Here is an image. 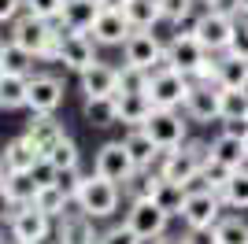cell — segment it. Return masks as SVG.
<instances>
[{
  "mask_svg": "<svg viewBox=\"0 0 248 244\" xmlns=\"http://www.w3.org/2000/svg\"><path fill=\"white\" fill-rule=\"evenodd\" d=\"M204 159H207V141H193V137H189L182 148H167V152H159L155 170L163 174L167 182L193 185L200 178V163H204Z\"/></svg>",
  "mask_w": 248,
  "mask_h": 244,
  "instance_id": "cell-1",
  "label": "cell"
},
{
  "mask_svg": "<svg viewBox=\"0 0 248 244\" xmlns=\"http://www.w3.org/2000/svg\"><path fill=\"white\" fill-rule=\"evenodd\" d=\"M74 203H78V211H85L89 218H111V214L119 211V203H123V185L108 182L100 174H85V182H82V189H78V196H74Z\"/></svg>",
  "mask_w": 248,
  "mask_h": 244,
  "instance_id": "cell-2",
  "label": "cell"
},
{
  "mask_svg": "<svg viewBox=\"0 0 248 244\" xmlns=\"http://www.w3.org/2000/svg\"><path fill=\"white\" fill-rule=\"evenodd\" d=\"M189 89H193V78L182 71H174V67H155L152 74H148V100L155 104V107H182L189 96Z\"/></svg>",
  "mask_w": 248,
  "mask_h": 244,
  "instance_id": "cell-3",
  "label": "cell"
},
{
  "mask_svg": "<svg viewBox=\"0 0 248 244\" xmlns=\"http://www.w3.org/2000/svg\"><path fill=\"white\" fill-rule=\"evenodd\" d=\"M222 211H226V200H222V193H215V189H207V185H197V189H189L186 203H182V222H186V229H197V226H215L218 218H222Z\"/></svg>",
  "mask_w": 248,
  "mask_h": 244,
  "instance_id": "cell-4",
  "label": "cell"
},
{
  "mask_svg": "<svg viewBox=\"0 0 248 244\" xmlns=\"http://www.w3.org/2000/svg\"><path fill=\"white\" fill-rule=\"evenodd\" d=\"M145 130L159 148H182L189 141V115L182 119L178 107H152V115L145 119Z\"/></svg>",
  "mask_w": 248,
  "mask_h": 244,
  "instance_id": "cell-5",
  "label": "cell"
},
{
  "mask_svg": "<svg viewBox=\"0 0 248 244\" xmlns=\"http://www.w3.org/2000/svg\"><path fill=\"white\" fill-rule=\"evenodd\" d=\"M126 226L134 229L141 241H155V237L167 233V226H170V214L152 200V196H137L130 200V211H126Z\"/></svg>",
  "mask_w": 248,
  "mask_h": 244,
  "instance_id": "cell-6",
  "label": "cell"
},
{
  "mask_svg": "<svg viewBox=\"0 0 248 244\" xmlns=\"http://www.w3.org/2000/svg\"><path fill=\"white\" fill-rule=\"evenodd\" d=\"M137 170H141V167L134 163V155H130V148H126L123 141H108V144L96 148L93 174H100V178H108V182H115V185H126Z\"/></svg>",
  "mask_w": 248,
  "mask_h": 244,
  "instance_id": "cell-7",
  "label": "cell"
},
{
  "mask_svg": "<svg viewBox=\"0 0 248 244\" xmlns=\"http://www.w3.org/2000/svg\"><path fill=\"white\" fill-rule=\"evenodd\" d=\"M182 111L189 115V122H200V126L222 122V85H215V81H193Z\"/></svg>",
  "mask_w": 248,
  "mask_h": 244,
  "instance_id": "cell-8",
  "label": "cell"
},
{
  "mask_svg": "<svg viewBox=\"0 0 248 244\" xmlns=\"http://www.w3.org/2000/svg\"><path fill=\"white\" fill-rule=\"evenodd\" d=\"M56 33H60L56 22L37 19V15H30V11H19V15L11 19V41L22 45L26 52H33V56H41V48L56 37Z\"/></svg>",
  "mask_w": 248,
  "mask_h": 244,
  "instance_id": "cell-9",
  "label": "cell"
},
{
  "mask_svg": "<svg viewBox=\"0 0 248 244\" xmlns=\"http://www.w3.org/2000/svg\"><path fill=\"white\" fill-rule=\"evenodd\" d=\"M163 41L155 37L152 30H134L126 37L123 45V60L126 67H141V71H155V67H163Z\"/></svg>",
  "mask_w": 248,
  "mask_h": 244,
  "instance_id": "cell-10",
  "label": "cell"
},
{
  "mask_svg": "<svg viewBox=\"0 0 248 244\" xmlns=\"http://www.w3.org/2000/svg\"><path fill=\"white\" fill-rule=\"evenodd\" d=\"M11 226V237L22 244H45L52 233V218L41 211V207H33V203H22V207H15L8 218Z\"/></svg>",
  "mask_w": 248,
  "mask_h": 244,
  "instance_id": "cell-11",
  "label": "cell"
},
{
  "mask_svg": "<svg viewBox=\"0 0 248 244\" xmlns=\"http://www.w3.org/2000/svg\"><path fill=\"white\" fill-rule=\"evenodd\" d=\"M56 26H60V22H56ZM60 63L74 74L89 71L96 63V41L89 37V33H71V30L60 26Z\"/></svg>",
  "mask_w": 248,
  "mask_h": 244,
  "instance_id": "cell-12",
  "label": "cell"
},
{
  "mask_svg": "<svg viewBox=\"0 0 248 244\" xmlns=\"http://www.w3.org/2000/svg\"><path fill=\"white\" fill-rule=\"evenodd\" d=\"M67 89L56 74H30V96H26V111L30 115H56L63 104Z\"/></svg>",
  "mask_w": 248,
  "mask_h": 244,
  "instance_id": "cell-13",
  "label": "cell"
},
{
  "mask_svg": "<svg viewBox=\"0 0 248 244\" xmlns=\"http://www.w3.org/2000/svg\"><path fill=\"white\" fill-rule=\"evenodd\" d=\"M233 15L226 11H200V22H197V41L204 45L207 52H226L230 37H233Z\"/></svg>",
  "mask_w": 248,
  "mask_h": 244,
  "instance_id": "cell-14",
  "label": "cell"
},
{
  "mask_svg": "<svg viewBox=\"0 0 248 244\" xmlns=\"http://www.w3.org/2000/svg\"><path fill=\"white\" fill-rule=\"evenodd\" d=\"M204 56H207V48L197 37H174L170 33V41H167V48H163V63L174 67V71H182V74H189V78L200 71Z\"/></svg>",
  "mask_w": 248,
  "mask_h": 244,
  "instance_id": "cell-15",
  "label": "cell"
},
{
  "mask_svg": "<svg viewBox=\"0 0 248 244\" xmlns=\"http://www.w3.org/2000/svg\"><path fill=\"white\" fill-rule=\"evenodd\" d=\"M130 33H134V26H130V19L123 15V8H104L100 15H96L89 37H93L96 45H104V48H115V45H126Z\"/></svg>",
  "mask_w": 248,
  "mask_h": 244,
  "instance_id": "cell-16",
  "label": "cell"
},
{
  "mask_svg": "<svg viewBox=\"0 0 248 244\" xmlns=\"http://www.w3.org/2000/svg\"><path fill=\"white\" fill-rule=\"evenodd\" d=\"M26 137L33 141V148H37V155H41V163H45V155L67 137V130H63V122L56 119V115H30V122H26Z\"/></svg>",
  "mask_w": 248,
  "mask_h": 244,
  "instance_id": "cell-17",
  "label": "cell"
},
{
  "mask_svg": "<svg viewBox=\"0 0 248 244\" xmlns=\"http://www.w3.org/2000/svg\"><path fill=\"white\" fill-rule=\"evenodd\" d=\"M82 78V92L85 100H100V96H119V67H108V63L96 60L89 71L78 74Z\"/></svg>",
  "mask_w": 248,
  "mask_h": 244,
  "instance_id": "cell-18",
  "label": "cell"
},
{
  "mask_svg": "<svg viewBox=\"0 0 248 244\" xmlns=\"http://www.w3.org/2000/svg\"><path fill=\"white\" fill-rule=\"evenodd\" d=\"M0 155H4V170L8 174H33L41 167V155H37V148H33V141L26 133H22V137H11Z\"/></svg>",
  "mask_w": 248,
  "mask_h": 244,
  "instance_id": "cell-19",
  "label": "cell"
},
{
  "mask_svg": "<svg viewBox=\"0 0 248 244\" xmlns=\"http://www.w3.org/2000/svg\"><path fill=\"white\" fill-rule=\"evenodd\" d=\"M96 218H89L85 211H67L60 218V244H96L100 233H96Z\"/></svg>",
  "mask_w": 248,
  "mask_h": 244,
  "instance_id": "cell-20",
  "label": "cell"
},
{
  "mask_svg": "<svg viewBox=\"0 0 248 244\" xmlns=\"http://www.w3.org/2000/svg\"><path fill=\"white\" fill-rule=\"evenodd\" d=\"M123 144L130 148V155H134V163L141 167V170H152L155 159H159V152H163V148L148 137L145 126H130V130H126V137H123Z\"/></svg>",
  "mask_w": 248,
  "mask_h": 244,
  "instance_id": "cell-21",
  "label": "cell"
},
{
  "mask_svg": "<svg viewBox=\"0 0 248 244\" xmlns=\"http://www.w3.org/2000/svg\"><path fill=\"white\" fill-rule=\"evenodd\" d=\"M115 107H119V122L130 130V126H145V119L152 115L155 104L148 100V92H119Z\"/></svg>",
  "mask_w": 248,
  "mask_h": 244,
  "instance_id": "cell-22",
  "label": "cell"
},
{
  "mask_svg": "<svg viewBox=\"0 0 248 244\" xmlns=\"http://www.w3.org/2000/svg\"><path fill=\"white\" fill-rule=\"evenodd\" d=\"M207 152L215 155V159H222L226 163V167H233V170H237V167H248V148H245V137H233V133H218L215 141L207 144Z\"/></svg>",
  "mask_w": 248,
  "mask_h": 244,
  "instance_id": "cell-23",
  "label": "cell"
},
{
  "mask_svg": "<svg viewBox=\"0 0 248 244\" xmlns=\"http://www.w3.org/2000/svg\"><path fill=\"white\" fill-rule=\"evenodd\" d=\"M123 15L130 19L134 30H155V26L163 22V4H159V0H126Z\"/></svg>",
  "mask_w": 248,
  "mask_h": 244,
  "instance_id": "cell-24",
  "label": "cell"
},
{
  "mask_svg": "<svg viewBox=\"0 0 248 244\" xmlns=\"http://www.w3.org/2000/svg\"><path fill=\"white\" fill-rule=\"evenodd\" d=\"M30 96V74H4L0 78V111H22Z\"/></svg>",
  "mask_w": 248,
  "mask_h": 244,
  "instance_id": "cell-25",
  "label": "cell"
},
{
  "mask_svg": "<svg viewBox=\"0 0 248 244\" xmlns=\"http://www.w3.org/2000/svg\"><path fill=\"white\" fill-rule=\"evenodd\" d=\"M71 203H74V200H71L67 193H63V189H60L56 182H52V178H48V182H41V185H37V196H33V207H41V211L48 214V218H63Z\"/></svg>",
  "mask_w": 248,
  "mask_h": 244,
  "instance_id": "cell-26",
  "label": "cell"
},
{
  "mask_svg": "<svg viewBox=\"0 0 248 244\" xmlns=\"http://www.w3.org/2000/svg\"><path fill=\"white\" fill-rule=\"evenodd\" d=\"M37 185H41V178H37V174H4L0 189L8 193V200L15 203V207H22V203H33Z\"/></svg>",
  "mask_w": 248,
  "mask_h": 244,
  "instance_id": "cell-27",
  "label": "cell"
},
{
  "mask_svg": "<svg viewBox=\"0 0 248 244\" xmlns=\"http://www.w3.org/2000/svg\"><path fill=\"white\" fill-rule=\"evenodd\" d=\"M33 52H26L22 45H15V41H0V67H4V74H30L33 71Z\"/></svg>",
  "mask_w": 248,
  "mask_h": 244,
  "instance_id": "cell-28",
  "label": "cell"
},
{
  "mask_svg": "<svg viewBox=\"0 0 248 244\" xmlns=\"http://www.w3.org/2000/svg\"><path fill=\"white\" fill-rule=\"evenodd\" d=\"M189 189L193 185H178V182H167V178H159V185H155V196L152 200L163 207L170 218H178L182 214V203H186V196H189Z\"/></svg>",
  "mask_w": 248,
  "mask_h": 244,
  "instance_id": "cell-29",
  "label": "cell"
},
{
  "mask_svg": "<svg viewBox=\"0 0 248 244\" xmlns=\"http://www.w3.org/2000/svg\"><path fill=\"white\" fill-rule=\"evenodd\" d=\"M222 200L233 211H245L248 207V167H237V170L230 174V182L222 185Z\"/></svg>",
  "mask_w": 248,
  "mask_h": 244,
  "instance_id": "cell-30",
  "label": "cell"
},
{
  "mask_svg": "<svg viewBox=\"0 0 248 244\" xmlns=\"http://www.w3.org/2000/svg\"><path fill=\"white\" fill-rule=\"evenodd\" d=\"M85 122L104 130V126H115L119 122V107H115V96H100V100H85Z\"/></svg>",
  "mask_w": 248,
  "mask_h": 244,
  "instance_id": "cell-31",
  "label": "cell"
},
{
  "mask_svg": "<svg viewBox=\"0 0 248 244\" xmlns=\"http://www.w3.org/2000/svg\"><path fill=\"white\" fill-rule=\"evenodd\" d=\"M215 241L218 244H248V222L241 214H222L215 222Z\"/></svg>",
  "mask_w": 248,
  "mask_h": 244,
  "instance_id": "cell-32",
  "label": "cell"
},
{
  "mask_svg": "<svg viewBox=\"0 0 248 244\" xmlns=\"http://www.w3.org/2000/svg\"><path fill=\"white\" fill-rule=\"evenodd\" d=\"M230 174H233V167H226L222 159H215V155L207 152V159L200 163V185H207V189H215V193H222V185L230 182Z\"/></svg>",
  "mask_w": 248,
  "mask_h": 244,
  "instance_id": "cell-33",
  "label": "cell"
},
{
  "mask_svg": "<svg viewBox=\"0 0 248 244\" xmlns=\"http://www.w3.org/2000/svg\"><path fill=\"white\" fill-rule=\"evenodd\" d=\"M78 163H82V155H78V144H74L71 137H63V141L45 155V167H48V170H67V167H78Z\"/></svg>",
  "mask_w": 248,
  "mask_h": 244,
  "instance_id": "cell-34",
  "label": "cell"
},
{
  "mask_svg": "<svg viewBox=\"0 0 248 244\" xmlns=\"http://www.w3.org/2000/svg\"><path fill=\"white\" fill-rule=\"evenodd\" d=\"M248 119V89H222V122Z\"/></svg>",
  "mask_w": 248,
  "mask_h": 244,
  "instance_id": "cell-35",
  "label": "cell"
},
{
  "mask_svg": "<svg viewBox=\"0 0 248 244\" xmlns=\"http://www.w3.org/2000/svg\"><path fill=\"white\" fill-rule=\"evenodd\" d=\"M52 182H56L63 193L74 200L78 189H82V182H85V174H82V167H67V170H52Z\"/></svg>",
  "mask_w": 248,
  "mask_h": 244,
  "instance_id": "cell-36",
  "label": "cell"
},
{
  "mask_svg": "<svg viewBox=\"0 0 248 244\" xmlns=\"http://www.w3.org/2000/svg\"><path fill=\"white\" fill-rule=\"evenodd\" d=\"M226 52H230V56H237V60H248V15H237V22H233V37H230Z\"/></svg>",
  "mask_w": 248,
  "mask_h": 244,
  "instance_id": "cell-37",
  "label": "cell"
},
{
  "mask_svg": "<svg viewBox=\"0 0 248 244\" xmlns=\"http://www.w3.org/2000/svg\"><path fill=\"white\" fill-rule=\"evenodd\" d=\"M22 11H30V15H37V19L56 22L60 11H63V0H22Z\"/></svg>",
  "mask_w": 248,
  "mask_h": 244,
  "instance_id": "cell-38",
  "label": "cell"
},
{
  "mask_svg": "<svg viewBox=\"0 0 248 244\" xmlns=\"http://www.w3.org/2000/svg\"><path fill=\"white\" fill-rule=\"evenodd\" d=\"M100 244H145V241H141L126 222H119V226H111V229L100 233Z\"/></svg>",
  "mask_w": 248,
  "mask_h": 244,
  "instance_id": "cell-39",
  "label": "cell"
},
{
  "mask_svg": "<svg viewBox=\"0 0 248 244\" xmlns=\"http://www.w3.org/2000/svg\"><path fill=\"white\" fill-rule=\"evenodd\" d=\"M159 4H163V22H174L182 15H189V11H197L200 0H159Z\"/></svg>",
  "mask_w": 248,
  "mask_h": 244,
  "instance_id": "cell-40",
  "label": "cell"
},
{
  "mask_svg": "<svg viewBox=\"0 0 248 244\" xmlns=\"http://www.w3.org/2000/svg\"><path fill=\"white\" fill-rule=\"evenodd\" d=\"M197 22H200V11H189V15L170 22V30H174V37H197Z\"/></svg>",
  "mask_w": 248,
  "mask_h": 244,
  "instance_id": "cell-41",
  "label": "cell"
},
{
  "mask_svg": "<svg viewBox=\"0 0 248 244\" xmlns=\"http://www.w3.org/2000/svg\"><path fill=\"white\" fill-rule=\"evenodd\" d=\"M186 244H218L215 241V226H197V229H186V237H182Z\"/></svg>",
  "mask_w": 248,
  "mask_h": 244,
  "instance_id": "cell-42",
  "label": "cell"
},
{
  "mask_svg": "<svg viewBox=\"0 0 248 244\" xmlns=\"http://www.w3.org/2000/svg\"><path fill=\"white\" fill-rule=\"evenodd\" d=\"M19 11H22V0H0V26H4V22H11Z\"/></svg>",
  "mask_w": 248,
  "mask_h": 244,
  "instance_id": "cell-43",
  "label": "cell"
},
{
  "mask_svg": "<svg viewBox=\"0 0 248 244\" xmlns=\"http://www.w3.org/2000/svg\"><path fill=\"white\" fill-rule=\"evenodd\" d=\"M37 60H41V63H60V33H56V37L41 48V56H37Z\"/></svg>",
  "mask_w": 248,
  "mask_h": 244,
  "instance_id": "cell-44",
  "label": "cell"
},
{
  "mask_svg": "<svg viewBox=\"0 0 248 244\" xmlns=\"http://www.w3.org/2000/svg\"><path fill=\"white\" fill-rule=\"evenodd\" d=\"M222 130L233 133V137H248V119H230V122H222Z\"/></svg>",
  "mask_w": 248,
  "mask_h": 244,
  "instance_id": "cell-45",
  "label": "cell"
},
{
  "mask_svg": "<svg viewBox=\"0 0 248 244\" xmlns=\"http://www.w3.org/2000/svg\"><path fill=\"white\" fill-rule=\"evenodd\" d=\"M11 211H15V203H11V200H8V193L0 189V222H4V218H11Z\"/></svg>",
  "mask_w": 248,
  "mask_h": 244,
  "instance_id": "cell-46",
  "label": "cell"
},
{
  "mask_svg": "<svg viewBox=\"0 0 248 244\" xmlns=\"http://www.w3.org/2000/svg\"><path fill=\"white\" fill-rule=\"evenodd\" d=\"M148 244H186L182 237H170V233H163V237H155V241H148Z\"/></svg>",
  "mask_w": 248,
  "mask_h": 244,
  "instance_id": "cell-47",
  "label": "cell"
},
{
  "mask_svg": "<svg viewBox=\"0 0 248 244\" xmlns=\"http://www.w3.org/2000/svg\"><path fill=\"white\" fill-rule=\"evenodd\" d=\"M126 0H100V8H123Z\"/></svg>",
  "mask_w": 248,
  "mask_h": 244,
  "instance_id": "cell-48",
  "label": "cell"
},
{
  "mask_svg": "<svg viewBox=\"0 0 248 244\" xmlns=\"http://www.w3.org/2000/svg\"><path fill=\"white\" fill-rule=\"evenodd\" d=\"M4 174H8V170H4V155H0V182H4Z\"/></svg>",
  "mask_w": 248,
  "mask_h": 244,
  "instance_id": "cell-49",
  "label": "cell"
},
{
  "mask_svg": "<svg viewBox=\"0 0 248 244\" xmlns=\"http://www.w3.org/2000/svg\"><path fill=\"white\" fill-rule=\"evenodd\" d=\"M0 78H4V67H0Z\"/></svg>",
  "mask_w": 248,
  "mask_h": 244,
  "instance_id": "cell-50",
  "label": "cell"
},
{
  "mask_svg": "<svg viewBox=\"0 0 248 244\" xmlns=\"http://www.w3.org/2000/svg\"><path fill=\"white\" fill-rule=\"evenodd\" d=\"M245 148H248V137H245Z\"/></svg>",
  "mask_w": 248,
  "mask_h": 244,
  "instance_id": "cell-51",
  "label": "cell"
},
{
  "mask_svg": "<svg viewBox=\"0 0 248 244\" xmlns=\"http://www.w3.org/2000/svg\"><path fill=\"white\" fill-rule=\"evenodd\" d=\"M0 41H4V33H0Z\"/></svg>",
  "mask_w": 248,
  "mask_h": 244,
  "instance_id": "cell-52",
  "label": "cell"
},
{
  "mask_svg": "<svg viewBox=\"0 0 248 244\" xmlns=\"http://www.w3.org/2000/svg\"><path fill=\"white\" fill-rule=\"evenodd\" d=\"M15 244H22V241H15Z\"/></svg>",
  "mask_w": 248,
  "mask_h": 244,
  "instance_id": "cell-53",
  "label": "cell"
},
{
  "mask_svg": "<svg viewBox=\"0 0 248 244\" xmlns=\"http://www.w3.org/2000/svg\"><path fill=\"white\" fill-rule=\"evenodd\" d=\"M245 15H248V8H245Z\"/></svg>",
  "mask_w": 248,
  "mask_h": 244,
  "instance_id": "cell-54",
  "label": "cell"
},
{
  "mask_svg": "<svg viewBox=\"0 0 248 244\" xmlns=\"http://www.w3.org/2000/svg\"><path fill=\"white\" fill-rule=\"evenodd\" d=\"M0 244H4V241H0Z\"/></svg>",
  "mask_w": 248,
  "mask_h": 244,
  "instance_id": "cell-55",
  "label": "cell"
},
{
  "mask_svg": "<svg viewBox=\"0 0 248 244\" xmlns=\"http://www.w3.org/2000/svg\"><path fill=\"white\" fill-rule=\"evenodd\" d=\"M96 244H100V241H96Z\"/></svg>",
  "mask_w": 248,
  "mask_h": 244,
  "instance_id": "cell-56",
  "label": "cell"
}]
</instances>
